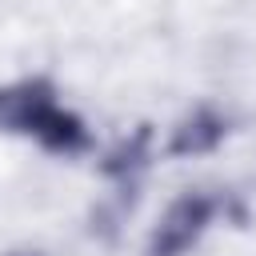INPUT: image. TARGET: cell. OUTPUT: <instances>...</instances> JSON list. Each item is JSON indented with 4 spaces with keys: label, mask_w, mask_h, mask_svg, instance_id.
Returning a JSON list of instances; mask_svg holds the SVG:
<instances>
[{
    "label": "cell",
    "mask_w": 256,
    "mask_h": 256,
    "mask_svg": "<svg viewBox=\"0 0 256 256\" xmlns=\"http://www.w3.org/2000/svg\"><path fill=\"white\" fill-rule=\"evenodd\" d=\"M224 204L216 196H204V192H184L168 204V212L160 216V224L152 228V240H148V256H184L200 232L212 224V216L220 212Z\"/></svg>",
    "instance_id": "cell-1"
},
{
    "label": "cell",
    "mask_w": 256,
    "mask_h": 256,
    "mask_svg": "<svg viewBox=\"0 0 256 256\" xmlns=\"http://www.w3.org/2000/svg\"><path fill=\"white\" fill-rule=\"evenodd\" d=\"M224 136H228V116L216 112L212 104H200L172 128L168 152L172 156H208L224 144Z\"/></svg>",
    "instance_id": "cell-2"
},
{
    "label": "cell",
    "mask_w": 256,
    "mask_h": 256,
    "mask_svg": "<svg viewBox=\"0 0 256 256\" xmlns=\"http://www.w3.org/2000/svg\"><path fill=\"white\" fill-rule=\"evenodd\" d=\"M148 152H152V132H148V128H140V132H132L128 140H120V144L104 156V172H108V176L128 180V176L148 160Z\"/></svg>",
    "instance_id": "cell-3"
},
{
    "label": "cell",
    "mask_w": 256,
    "mask_h": 256,
    "mask_svg": "<svg viewBox=\"0 0 256 256\" xmlns=\"http://www.w3.org/2000/svg\"><path fill=\"white\" fill-rule=\"evenodd\" d=\"M12 256H40V252H12Z\"/></svg>",
    "instance_id": "cell-4"
}]
</instances>
